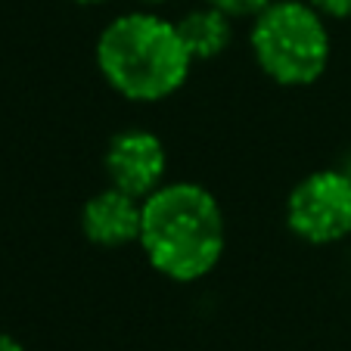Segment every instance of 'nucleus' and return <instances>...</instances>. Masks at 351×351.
<instances>
[{
  "label": "nucleus",
  "mask_w": 351,
  "mask_h": 351,
  "mask_svg": "<svg viewBox=\"0 0 351 351\" xmlns=\"http://www.w3.org/2000/svg\"><path fill=\"white\" fill-rule=\"evenodd\" d=\"M140 249L162 277L196 283L218 267L227 245L221 202L193 180L162 184L143 199Z\"/></svg>",
  "instance_id": "obj_1"
},
{
  "label": "nucleus",
  "mask_w": 351,
  "mask_h": 351,
  "mask_svg": "<svg viewBox=\"0 0 351 351\" xmlns=\"http://www.w3.org/2000/svg\"><path fill=\"white\" fill-rule=\"evenodd\" d=\"M99 75L115 93L134 103H159L184 87L193 56L178 22L149 10H131L109 22L97 40Z\"/></svg>",
  "instance_id": "obj_2"
},
{
  "label": "nucleus",
  "mask_w": 351,
  "mask_h": 351,
  "mask_svg": "<svg viewBox=\"0 0 351 351\" xmlns=\"http://www.w3.org/2000/svg\"><path fill=\"white\" fill-rule=\"evenodd\" d=\"M249 44L258 69L283 87L324 78L332 53L326 19L308 0H271L252 19Z\"/></svg>",
  "instance_id": "obj_3"
},
{
  "label": "nucleus",
  "mask_w": 351,
  "mask_h": 351,
  "mask_svg": "<svg viewBox=\"0 0 351 351\" xmlns=\"http://www.w3.org/2000/svg\"><path fill=\"white\" fill-rule=\"evenodd\" d=\"M286 227L302 243L330 245L351 233V174L320 168L302 178L286 199Z\"/></svg>",
  "instance_id": "obj_4"
},
{
  "label": "nucleus",
  "mask_w": 351,
  "mask_h": 351,
  "mask_svg": "<svg viewBox=\"0 0 351 351\" xmlns=\"http://www.w3.org/2000/svg\"><path fill=\"white\" fill-rule=\"evenodd\" d=\"M109 186L131 193L137 199H146L162 184H168V153L165 143L146 128H128L119 131L106 146L103 156Z\"/></svg>",
  "instance_id": "obj_5"
},
{
  "label": "nucleus",
  "mask_w": 351,
  "mask_h": 351,
  "mask_svg": "<svg viewBox=\"0 0 351 351\" xmlns=\"http://www.w3.org/2000/svg\"><path fill=\"white\" fill-rule=\"evenodd\" d=\"M140 227H143V199L106 186L93 193L81 208V230L87 243L99 249H119V245L140 243Z\"/></svg>",
  "instance_id": "obj_6"
},
{
  "label": "nucleus",
  "mask_w": 351,
  "mask_h": 351,
  "mask_svg": "<svg viewBox=\"0 0 351 351\" xmlns=\"http://www.w3.org/2000/svg\"><path fill=\"white\" fill-rule=\"evenodd\" d=\"M178 32H180V40L184 47L190 50L193 62H208L215 56H221L230 47V38H233V28H230V16H224L221 10L215 7H199V10H190L184 19L178 22Z\"/></svg>",
  "instance_id": "obj_7"
},
{
  "label": "nucleus",
  "mask_w": 351,
  "mask_h": 351,
  "mask_svg": "<svg viewBox=\"0 0 351 351\" xmlns=\"http://www.w3.org/2000/svg\"><path fill=\"white\" fill-rule=\"evenodd\" d=\"M208 7L221 10L230 19H255L271 0H206Z\"/></svg>",
  "instance_id": "obj_8"
},
{
  "label": "nucleus",
  "mask_w": 351,
  "mask_h": 351,
  "mask_svg": "<svg viewBox=\"0 0 351 351\" xmlns=\"http://www.w3.org/2000/svg\"><path fill=\"white\" fill-rule=\"evenodd\" d=\"M324 19H351V0H308Z\"/></svg>",
  "instance_id": "obj_9"
},
{
  "label": "nucleus",
  "mask_w": 351,
  "mask_h": 351,
  "mask_svg": "<svg viewBox=\"0 0 351 351\" xmlns=\"http://www.w3.org/2000/svg\"><path fill=\"white\" fill-rule=\"evenodd\" d=\"M0 351H25L19 342H16L13 336H7V332H0Z\"/></svg>",
  "instance_id": "obj_10"
},
{
  "label": "nucleus",
  "mask_w": 351,
  "mask_h": 351,
  "mask_svg": "<svg viewBox=\"0 0 351 351\" xmlns=\"http://www.w3.org/2000/svg\"><path fill=\"white\" fill-rule=\"evenodd\" d=\"M78 7H99V3H106V0H72Z\"/></svg>",
  "instance_id": "obj_11"
},
{
  "label": "nucleus",
  "mask_w": 351,
  "mask_h": 351,
  "mask_svg": "<svg viewBox=\"0 0 351 351\" xmlns=\"http://www.w3.org/2000/svg\"><path fill=\"white\" fill-rule=\"evenodd\" d=\"M342 171H348V174H351V153H348V159H345V165H342Z\"/></svg>",
  "instance_id": "obj_12"
},
{
  "label": "nucleus",
  "mask_w": 351,
  "mask_h": 351,
  "mask_svg": "<svg viewBox=\"0 0 351 351\" xmlns=\"http://www.w3.org/2000/svg\"><path fill=\"white\" fill-rule=\"evenodd\" d=\"M143 3H165V0H143Z\"/></svg>",
  "instance_id": "obj_13"
}]
</instances>
